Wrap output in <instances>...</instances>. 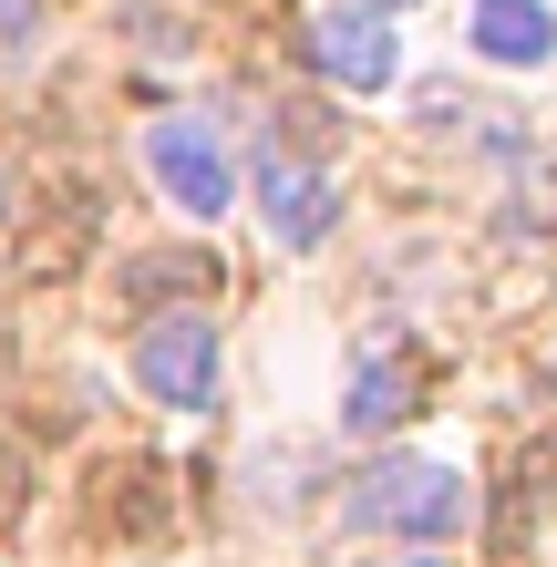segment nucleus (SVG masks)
Here are the masks:
<instances>
[{"label":"nucleus","instance_id":"1","mask_svg":"<svg viewBox=\"0 0 557 567\" xmlns=\"http://www.w3.org/2000/svg\"><path fill=\"white\" fill-rule=\"evenodd\" d=\"M351 526H362V537L444 547L454 526H465V475L434 464V454H382V464H362V485H351Z\"/></svg>","mask_w":557,"mask_h":567},{"label":"nucleus","instance_id":"8","mask_svg":"<svg viewBox=\"0 0 557 567\" xmlns=\"http://www.w3.org/2000/svg\"><path fill=\"white\" fill-rule=\"evenodd\" d=\"M362 11H413V0H362Z\"/></svg>","mask_w":557,"mask_h":567},{"label":"nucleus","instance_id":"9","mask_svg":"<svg viewBox=\"0 0 557 567\" xmlns=\"http://www.w3.org/2000/svg\"><path fill=\"white\" fill-rule=\"evenodd\" d=\"M403 567H444V557H403Z\"/></svg>","mask_w":557,"mask_h":567},{"label":"nucleus","instance_id":"6","mask_svg":"<svg viewBox=\"0 0 557 567\" xmlns=\"http://www.w3.org/2000/svg\"><path fill=\"white\" fill-rule=\"evenodd\" d=\"M475 52L485 62H547L557 52V11L547 0H475Z\"/></svg>","mask_w":557,"mask_h":567},{"label":"nucleus","instance_id":"7","mask_svg":"<svg viewBox=\"0 0 557 567\" xmlns=\"http://www.w3.org/2000/svg\"><path fill=\"white\" fill-rule=\"evenodd\" d=\"M382 433V423H403V372H392V361H362V372H351V433Z\"/></svg>","mask_w":557,"mask_h":567},{"label":"nucleus","instance_id":"2","mask_svg":"<svg viewBox=\"0 0 557 567\" xmlns=\"http://www.w3.org/2000/svg\"><path fill=\"white\" fill-rule=\"evenodd\" d=\"M145 165H155V186H166L196 227H207V217H227V196H238L217 124H196V114H155V124H145Z\"/></svg>","mask_w":557,"mask_h":567},{"label":"nucleus","instance_id":"5","mask_svg":"<svg viewBox=\"0 0 557 567\" xmlns=\"http://www.w3.org/2000/svg\"><path fill=\"white\" fill-rule=\"evenodd\" d=\"M258 217H269L279 248H320V238H331V217H341V196H331V176H320V165L269 155V165H258Z\"/></svg>","mask_w":557,"mask_h":567},{"label":"nucleus","instance_id":"3","mask_svg":"<svg viewBox=\"0 0 557 567\" xmlns=\"http://www.w3.org/2000/svg\"><path fill=\"white\" fill-rule=\"evenodd\" d=\"M135 382L155 392V403L196 413V403L217 392V320H196V310L145 320V330H135Z\"/></svg>","mask_w":557,"mask_h":567},{"label":"nucleus","instance_id":"4","mask_svg":"<svg viewBox=\"0 0 557 567\" xmlns=\"http://www.w3.org/2000/svg\"><path fill=\"white\" fill-rule=\"evenodd\" d=\"M310 62H320L341 93H382V83H392V31H382V11H362V0L320 11V21H310Z\"/></svg>","mask_w":557,"mask_h":567}]
</instances>
